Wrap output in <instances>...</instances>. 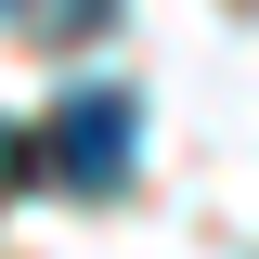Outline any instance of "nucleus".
Instances as JSON below:
<instances>
[{"label":"nucleus","instance_id":"f257e3e1","mask_svg":"<svg viewBox=\"0 0 259 259\" xmlns=\"http://www.w3.org/2000/svg\"><path fill=\"white\" fill-rule=\"evenodd\" d=\"M130 156H143V104L130 91H65L52 130H39V168H52L65 194H117Z\"/></svg>","mask_w":259,"mask_h":259},{"label":"nucleus","instance_id":"f03ea898","mask_svg":"<svg viewBox=\"0 0 259 259\" xmlns=\"http://www.w3.org/2000/svg\"><path fill=\"white\" fill-rule=\"evenodd\" d=\"M104 13H117V0H52L39 26H52V39H78V26H104Z\"/></svg>","mask_w":259,"mask_h":259},{"label":"nucleus","instance_id":"7ed1b4c3","mask_svg":"<svg viewBox=\"0 0 259 259\" xmlns=\"http://www.w3.org/2000/svg\"><path fill=\"white\" fill-rule=\"evenodd\" d=\"M26 168H39V143H26V130H0V194L26 182Z\"/></svg>","mask_w":259,"mask_h":259}]
</instances>
